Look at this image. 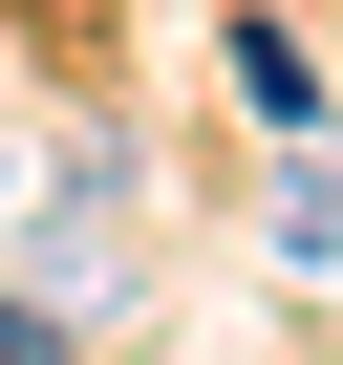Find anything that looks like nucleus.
<instances>
[{
    "mask_svg": "<svg viewBox=\"0 0 343 365\" xmlns=\"http://www.w3.org/2000/svg\"><path fill=\"white\" fill-rule=\"evenodd\" d=\"M279 258H343V150H300V172H279Z\"/></svg>",
    "mask_w": 343,
    "mask_h": 365,
    "instance_id": "nucleus-2",
    "label": "nucleus"
},
{
    "mask_svg": "<svg viewBox=\"0 0 343 365\" xmlns=\"http://www.w3.org/2000/svg\"><path fill=\"white\" fill-rule=\"evenodd\" d=\"M0 365H65V301H0Z\"/></svg>",
    "mask_w": 343,
    "mask_h": 365,
    "instance_id": "nucleus-3",
    "label": "nucleus"
},
{
    "mask_svg": "<svg viewBox=\"0 0 343 365\" xmlns=\"http://www.w3.org/2000/svg\"><path fill=\"white\" fill-rule=\"evenodd\" d=\"M236 108H258V129H322V65H300L279 22H258V43H236Z\"/></svg>",
    "mask_w": 343,
    "mask_h": 365,
    "instance_id": "nucleus-1",
    "label": "nucleus"
}]
</instances>
